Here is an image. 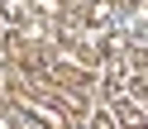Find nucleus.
Wrapping results in <instances>:
<instances>
[{"instance_id":"f257e3e1","label":"nucleus","mask_w":148,"mask_h":129,"mask_svg":"<svg viewBox=\"0 0 148 129\" xmlns=\"http://www.w3.org/2000/svg\"><path fill=\"white\" fill-rule=\"evenodd\" d=\"M115 119H119L124 129H143V124H148V115L134 105V100H124V96H115Z\"/></svg>"},{"instance_id":"f03ea898","label":"nucleus","mask_w":148,"mask_h":129,"mask_svg":"<svg viewBox=\"0 0 148 129\" xmlns=\"http://www.w3.org/2000/svg\"><path fill=\"white\" fill-rule=\"evenodd\" d=\"M91 129H115V119H105V115H96V124Z\"/></svg>"}]
</instances>
